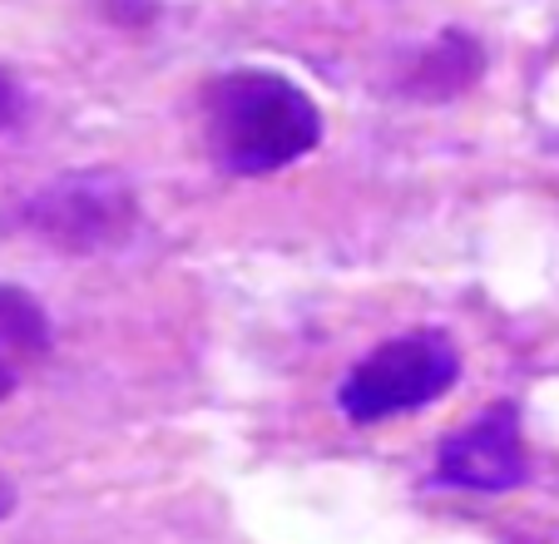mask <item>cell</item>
Segmentation results:
<instances>
[{"label": "cell", "mask_w": 559, "mask_h": 544, "mask_svg": "<svg viewBox=\"0 0 559 544\" xmlns=\"http://www.w3.org/2000/svg\"><path fill=\"white\" fill-rule=\"evenodd\" d=\"M203 129L223 174L263 178L322 144V109L277 70H228L203 90Z\"/></svg>", "instance_id": "cell-1"}, {"label": "cell", "mask_w": 559, "mask_h": 544, "mask_svg": "<svg viewBox=\"0 0 559 544\" xmlns=\"http://www.w3.org/2000/svg\"><path fill=\"white\" fill-rule=\"evenodd\" d=\"M455 381H461V352H455V342L445 332H436V327H416V332L391 336L377 352L361 356L357 367L342 377L337 406L357 426H377V421L426 411Z\"/></svg>", "instance_id": "cell-2"}, {"label": "cell", "mask_w": 559, "mask_h": 544, "mask_svg": "<svg viewBox=\"0 0 559 544\" xmlns=\"http://www.w3.org/2000/svg\"><path fill=\"white\" fill-rule=\"evenodd\" d=\"M134 223L129 189L115 174H64L31 203V228L70 252H95L119 243Z\"/></svg>", "instance_id": "cell-3"}, {"label": "cell", "mask_w": 559, "mask_h": 544, "mask_svg": "<svg viewBox=\"0 0 559 544\" xmlns=\"http://www.w3.org/2000/svg\"><path fill=\"white\" fill-rule=\"evenodd\" d=\"M530 475V456H525V430H520V411L510 401H496L490 411L461 426L436 456V485L451 490H515Z\"/></svg>", "instance_id": "cell-4"}, {"label": "cell", "mask_w": 559, "mask_h": 544, "mask_svg": "<svg viewBox=\"0 0 559 544\" xmlns=\"http://www.w3.org/2000/svg\"><path fill=\"white\" fill-rule=\"evenodd\" d=\"M50 346V317L25 287L0 283V401L15 391L21 367Z\"/></svg>", "instance_id": "cell-5"}, {"label": "cell", "mask_w": 559, "mask_h": 544, "mask_svg": "<svg viewBox=\"0 0 559 544\" xmlns=\"http://www.w3.org/2000/svg\"><path fill=\"white\" fill-rule=\"evenodd\" d=\"M25 115V95H21V84L11 80V74L0 70V129H15Z\"/></svg>", "instance_id": "cell-6"}, {"label": "cell", "mask_w": 559, "mask_h": 544, "mask_svg": "<svg viewBox=\"0 0 559 544\" xmlns=\"http://www.w3.org/2000/svg\"><path fill=\"white\" fill-rule=\"evenodd\" d=\"M11 510H15V485L5 481V475H0V520H5Z\"/></svg>", "instance_id": "cell-7"}]
</instances>
